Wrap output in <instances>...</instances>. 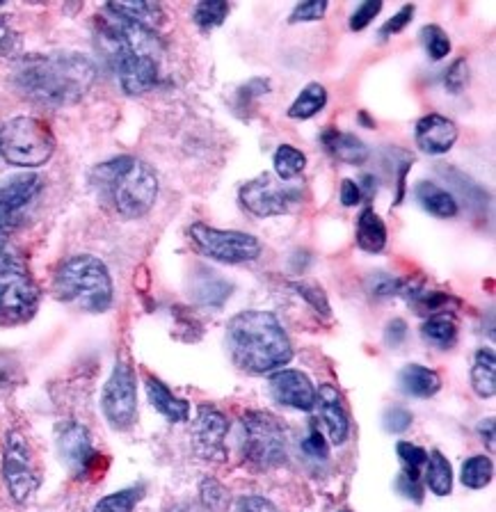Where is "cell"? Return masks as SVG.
Returning <instances> with one entry per match:
<instances>
[{
  "instance_id": "cell-1",
  "label": "cell",
  "mask_w": 496,
  "mask_h": 512,
  "mask_svg": "<svg viewBox=\"0 0 496 512\" xmlns=\"http://www.w3.org/2000/svg\"><path fill=\"white\" fill-rule=\"evenodd\" d=\"M99 48L126 94L154 90L160 76L163 44L154 30L124 19L108 7L99 16Z\"/></svg>"
},
{
  "instance_id": "cell-2",
  "label": "cell",
  "mask_w": 496,
  "mask_h": 512,
  "mask_svg": "<svg viewBox=\"0 0 496 512\" xmlns=\"http://www.w3.org/2000/svg\"><path fill=\"white\" fill-rule=\"evenodd\" d=\"M94 62L83 53L26 55L16 62L12 85L21 96L46 108L74 106L90 92Z\"/></svg>"
},
{
  "instance_id": "cell-3",
  "label": "cell",
  "mask_w": 496,
  "mask_h": 512,
  "mask_svg": "<svg viewBox=\"0 0 496 512\" xmlns=\"http://www.w3.org/2000/svg\"><path fill=\"white\" fill-rule=\"evenodd\" d=\"M227 346L234 362L252 375L279 371L293 357L288 334L268 311H240L231 318L227 325Z\"/></svg>"
},
{
  "instance_id": "cell-4",
  "label": "cell",
  "mask_w": 496,
  "mask_h": 512,
  "mask_svg": "<svg viewBox=\"0 0 496 512\" xmlns=\"http://www.w3.org/2000/svg\"><path fill=\"white\" fill-rule=\"evenodd\" d=\"M90 181L101 202L110 204L126 220L142 218L156 204L158 176L140 158L119 156L96 165Z\"/></svg>"
},
{
  "instance_id": "cell-5",
  "label": "cell",
  "mask_w": 496,
  "mask_h": 512,
  "mask_svg": "<svg viewBox=\"0 0 496 512\" xmlns=\"http://www.w3.org/2000/svg\"><path fill=\"white\" fill-rule=\"evenodd\" d=\"M55 295L80 311L103 314L110 309L115 288L106 263L90 254L71 256L55 272Z\"/></svg>"
},
{
  "instance_id": "cell-6",
  "label": "cell",
  "mask_w": 496,
  "mask_h": 512,
  "mask_svg": "<svg viewBox=\"0 0 496 512\" xmlns=\"http://www.w3.org/2000/svg\"><path fill=\"white\" fill-rule=\"evenodd\" d=\"M55 151V135L37 117H14L0 126V156L14 167H42Z\"/></svg>"
},
{
  "instance_id": "cell-7",
  "label": "cell",
  "mask_w": 496,
  "mask_h": 512,
  "mask_svg": "<svg viewBox=\"0 0 496 512\" xmlns=\"http://www.w3.org/2000/svg\"><path fill=\"white\" fill-rule=\"evenodd\" d=\"M39 288L7 238L0 236V316L26 320L35 314Z\"/></svg>"
},
{
  "instance_id": "cell-8",
  "label": "cell",
  "mask_w": 496,
  "mask_h": 512,
  "mask_svg": "<svg viewBox=\"0 0 496 512\" xmlns=\"http://www.w3.org/2000/svg\"><path fill=\"white\" fill-rule=\"evenodd\" d=\"M240 451L259 467H279L288 458L284 426L268 412H247L240 423Z\"/></svg>"
},
{
  "instance_id": "cell-9",
  "label": "cell",
  "mask_w": 496,
  "mask_h": 512,
  "mask_svg": "<svg viewBox=\"0 0 496 512\" xmlns=\"http://www.w3.org/2000/svg\"><path fill=\"white\" fill-rule=\"evenodd\" d=\"M190 236L199 250L213 261L222 263H250L261 256V243L243 231H224L197 222L190 227Z\"/></svg>"
},
{
  "instance_id": "cell-10",
  "label": "cell",
  "mask_w": 496,
  "mask_h": 512,
  "mask_svg": "<svg viewBox=\"0 0 496 512\" xmlns=\"http://www.w3.org/2000/svg\"><path fill=\"white\" fill-rule=\"evenodd\" d=\"M101 407L115 430L133 426L135 414H138V387H135L133 368L126 362H117L112 368L106 387H103Z\"/></svg>"
},
{
  "instance_id": "cell-11",
  "label": "cell",
  "mask_w": 496,
  "mask_h": 512,
  "mask_svg": "<svg viewBox=\"0 0 496 512\" xmlns=\"http://www.w3.org/2000/svg\"><path fill=\"white\" fill-rule=\"evenodd\" d=\"M300 190L286 181H275L270 174H261L240 188V204L256 218H275L291 211L300 202Z\"/></svg>"
},
{
  "instance_id": "cell-12",
  "label": "cell",
  "mask_w": 496,
  "mask_h": 512,
  "mask_svg": "<svg viewBox=\"0 0 496 512\" xmlns=\"http://www.w3.org/2000/svg\"><path fill=\"white\" fill-rule=\"evenodd\" d=\"M3 478L16 503H26L39 487V474L32 462V453L21 432H10L5 442Z\"/></svg>"
},
{
  "instance_id": "cell-13",
  "label": "cell",
  "mask_w": 496,
  "mask_h": 512,
  "mask_svg": "<svg viewBox=\"0 0 496 512\" xmlns=\"http://www.w3.org/2000/svg\"><path fill=\"white\" fill-rule=\"evenodd\" d=\"M58 453L74 478L90 476L96 460L101 458L92 444L90 432L76 421H67L58 428Z\"/></svg>"
},
{
  "instance_id": "cell-14",
  "label": "cell",
  "mask_w": 496,
  "mask_h": 512,
  "mask_svg": "<svg viewBox=\"0 0 496 512\" xmlns=\"http://www.w3.org/2000/svg\"><path fill=\"white\" fill-rule=\"evenodd\" d=\"M227 432H229V421L218 407L213 405L199 407L195 428H192V442H195V451L202 455L204 460L222 462L227 458V448H224Z\"/></svg>"
},
{
  "instance_id": "cell-15",
  "label": "cell",
  "mask_w": 496,
  "mask_h": 512,
  "mask_svg": "<svg viewBox=\"0 0 496 512\" xmlns=\"http://www.w3.org/2000/svg\"><path fill=\"white\" fill-rule=\"evenodd\" d=\"M270 396L291 410L309 412L316 407V389L302 371L282 368L270 378Z\"/></svg>"
},
{
  "instance_id": "cell-16",
  "label": "cell",
  "mask_w": 496,
  "mask_h": 512,
  "mask_svg": "<svg viewBox=\"0 0 496 512\" xmlns=\"http://www.w3.org/2000/svg\"><path fill=\"white\" fill-rule=\"evenodd\" d=\"M414 140L423 154L442 156L446 151H451L453 144L458 142V126H455L453 119L430 112V115L421 117L416 122Z\"/></svg>"
},
{
  "instance_id": "cell-17",
  "label": "cell",
  "mask_w": 496,
  "mask_h": 512,
  "mask_svg": "<svg viewBox=\"0 0 496 512\" xmlns=\"http://www.w3.org/2000/svg\"><path fill=\"white\" fill-rule=\"evenodd\" d=\"M316 407H318V416L323 419L327 435H330L332 444L341 446L348 439L350 432V419L346 407H343V398L339 394V389L332 387V384H320V389L316 391Z\"/></svg>"
},
{
  "instance_id": "cell-18",
  "label": "cell",
  "mask_w": 496,
  "mask_h": 512,
  "mask_svg": "<svg viewBox=\"0 0 496 512\" xmlns=\"http://www.w3.org/2000/svg\"><path fill=\"white\" fill-rule=\"evenodd\" d=\"M39 190H42V179L37 174L12 176L0 183V206L16 215L39 195Z\"/></svg>"
},
{
  "instance_id": "cell-19",
  "label": "cell",
  "mask_w": 496,
  "mask_h": 512,
  "mask_svg": "<svg viewBox=\"0 0 496 512\" xmlns=\"http://www.w3.org/2000/svg\"><path fill=\"white\" fill-rule=\"evenodd\" d=\"M414 195H416V202L421 204L423 211L435 215V218L451 220L460 211L458 199L453 197V192H448L446 188L437 186V183L421 181L419 186H416Z\"/></svg>"
},
{
  "instance_id": "cell-20",
  "label": "cell",
  "mask_w": 496,
  "mask_h": 512,
  "mask_svg": "<svg viewBox=\"0 0 496 512\" xmlns=\"http://www.w3.org/2000/svg\"><path fill=\"white\" fill-rule=\"evenodd\" d=\"M398 384L407 396L430 398L442 389V378H439L437 371H432L428 366L410 364L398 373Z\"/></svg>"
},
{
  "instance_id": "cell-21",
  "label": "cell",
  "mask_w": 496,
  "mask_h": 512,
  "mask_svg": "<svg viewBox=\"0 0 496 512\" xmlns=\"http://www.w3.org/2000/svg\"><path fill=\"white\" fill-rule=\"evenodd\" d=\"M323 142L330 154L348 165H364L368 160V147L352 133H341L336 128H327Z\"/></svg>"
},
{
  "instance_id": "cell-22",
  "label": "cell",
  "mask_w": 496,
  "mask_h": 512,
  "mask_svg": "<svg viewBox=\"0 0 496 512\" xmlns=\"http://www.w3.org/2000/svg\"><path fill=\"white\" fill-rule=\"evenodd\" d=\"M147 396L154 410L165 416L172 423H183L190 419V405L188 400L176 398L163 382L156 378H147Z\"/></svg>"
},
{
  "instance_id": "cell-23",
  "label": "cell",
  "mask_w": 496,
  "mask_h": 512,
  "mask_svg": "<svg viewBox=\"0 0 496 512\" xmlns=\"http://www.w3.org/2000/svg\"><path fill=\"white\" fill-rule=\"evenodd\" d=\"M357 245L368 254H378L387 245V227L373 208H364L357 220Z\"/></svg>"
},
{
  "instance_id": "cell-24",
  "label": "cell",
  "mask_w": 496,
  "mask_h": 512,
  "mask_svg": "<svg viewBox=\"0 0 496 512\" xmlns=\"http://www.w3.org/2000/svg\"><path fill=\"white\" fill-rule=\"evenodd\" d=\"M106 7L110 12L124 16V19L138 23V26L149 28L154 32H156L160 23L165 21L163 7L156 5V3H110Z\"/></svg>"
},
{
  "instance_id": "cell-25",
  "label": "cell",
  "mask_w": 496,
  "mask_h": 512,
  "mask_svg": "<svg viewBox=\"0 0 496 512\" xmlns=\"http://www.w3.org/2000/svg\"><path fill=\"white\" fill-rule=\"evenodd\" d=\"M471 387L480 398L496 394V359L492 350H478L471 368Z\"/></svg>"
},
{
  "instance_id": "cell-26",
  "label": "cell",
  "mask_w": 496,
  "mask_h": 512,
  "mask_svg": "<svg viewBox=\"0 0 496 512\" xmlns=\"http://www.w3.org/2000/svg\"><path fill=\"white\" fill-rule=\"evenodd\" d=\"M426 483L432 494L448 496L453 490V469L448 458L439 451H432L426 460Z\"/></svg>"
},
{
  "instance_id": "cell-27",
  "label": "cell",
  "mask_w": 496,
  "mask_h": 512,
  "mask_svg": "<svg viewBox=\"0 0 496 512\" xmlns=\"http://www.w3.org/2000/svg\"><path fill=\"white\" fill-rule=\"evenodd\" d=\"M325 103H327L325 87L320 83H309L298 94V99L291 103V108H288V117H291V119H311L325 108Z\"/></svg>"
},
{
  "instance_id": "cell-28",
  "label": "cell",
  "mask_w": 496,
  "mask_h": 512,
  "mask_svg": "<svg viewBox=\"0 0 496 512\" xmlns=\"http://www.w3.org/2000/svg\"><path fill=\"white\" fill-rule=\"evenodd\" d=\"M272 165H275V172L279 181H293L304 172L307 167V156L302 154L300 149H295L293 144H282L272 156Z\"/></svg>"
},
{
  "instance_id": "cell-29",
  "label": "cell",
  "mask_w": 496,
  "mask_h": 512,
  "mask_svg": "<svg viewBox=\"0 0 496 512\" xmlns=\"http://www.w3.org/2000/svg\"><path fill=\"white\" fill-rule=\"evenodd\" d=\"M494 464L487 455H474L462 464V483L469 490H483L492 483Z\"/></svg>"
},
{
  "instance_id": "cell-30",
  "label": "cell",
  "mask_w": 496,
  "mask_h": 512,
  "mask_svg": "<svg viewBox=\"0 0 496 512\" xmlns=\"http://www.w3.org/2000/svg\"><path fill=\"white\" fill-rule=\"evenodd\" d=\"M423 336H426V341H430L432 346L451 348L455 343V336H458V327H455L453 318L437 314L423 323Z\"/></svg>"
},
{
  "instance_id": "cell-31",
  "label": "cell",
  "mask_w": 496,
  "mask_h": 512,
  "mask_svg": "<svg viewBox=\"0 0 496 512\" xmlns=\"http://www.w3.org/2000/svg\"><path fill=\"white\" fill-rule=\"evenodd\" d=\"M229 14V5L222 3V0H204V3H199L195 7V12H192V19L202 30H213L218 28L224 23Z\"/></svg>"
},
{
  "instance_id": "cell-32",
  "label": "cell",
  "mask_w": 496,
  "mask_h": 512,
  "mask_svg": "<svg viewBox=\"0 0 496 512\" xmlns=\"http://www.w3.org/2000/svg\"><path fill=\"white\" fill-rule=\"evenodd\" d=\"M140 499H142V487H128V490L103 496L92 512H133V508L138 506Z\"/></svg>"
},
{
  "instance_id": "cell-33",
  "label": "cell",
  "mask_w": 496,
  "mask_h": 512,
  "mask_svg": "<svg viewBox=\"0 0 496 512\" xmlns=\"http://www.w3.org/2000/svg\"><path fill=\"white\" fill-rule=\"evenodd\" d=\"M421 42L426 46L428 58L444 60L451 53V39L439 26H426L421 30Z\"/></svg>"
},
{
  "instance_id": "cell-34",
  "label": "cell",
  "mask_w": 496,
  "mask_h": 512,
  "mask_svg": "<svg viewBox=\"0 0 496 512\" xmlns=\"http://www.w3.org/2000/svg\"><path fill=\"white\" fill-rule=\"evenodd\" d=\"M231 295V286L220 279L215 272H204V286L199 288L197 298L204 304H213V307H220V304Z\"/></svg>"
},
{
  "instance_id": "cell-35",
  "label": "cell",
  "mask_w": 496,
  "mask_h": 512,
  "mask_svg": "<svg viewBox=\"0 0 496 512\" xmlns=\"http://www.w3.org/2000/svg\"><path fill=\"white\" fill-rule=\"evenodd\" d=\"M398 451V458L403 462V474L412 476V478H419V471L421 467H426V460H428V453L423 451L421 446H414L410 442H400L396 446Z\"/></svg>"
},
{
  "instance_id": "cell-36",
  "label": "cell",
  "mask_w": 496,
  "mask_h": 512,
  "mask_svg": "<svg viewBox=\"0 0 496 512\" xmlns=\"http://www.w3.org/2000/svg\"><path fill=\"white\" fill-rule=\"evenodd\" d=\"M21 53H23L21 35L10 26V23L0 21V58L19 62L23 58Z\"/></svg>"
},
{
  "instance_id": "cell-37",
  "label": "cell",
  "mask_w": 496,
  "mask_h": 512,
  "mask_svg": "<svg viewBox=\"0 0 496 512\" xmlns=\"http://www.w3.org/2000/svg\"><path fill=\"white\" fill-rule=\"evenodd\" d=\"M202 501L204 506L211 510V512H218L224 510L229 506V494L224 487L218 483V480L213 478H206L202 483Z\"/></svg>"
},
{
  "instance_id": "cell-38",
  "label": "cell",
  "mask_w": 496,
  "mask_h": 512,
  "mask_svg": "<svg viewBox=\"0 0 496 512\" xmlns=\"http://www.w3.org/2000/svg\"><path fill=\"white\" fill-rule=\"evenodd\" d=\"M412 412L405 410V407L394 405V407H387L382 414V426L391 435H400V432H405L407 428L412 426Z\"/></svg>"
},
{
  "instance_id": "cell-39",
  "label": "cell",
  "mask_w": 496,
  "mask_h": 512,
  "mask_svg": "<svg viewBox=\"0 0 496 512\" xmlns=\"http://www.w3.org/2000/svg\"><path fill=\"white\" fill-rule=\"evenodd\" d=\"M327 12V3L325 0H309V3H300L295 5V10L291 12V23H311V21H320Z\"/></svg>"
},
{
  "instance_id": "cell-40",
  "label": "cell",
  "mask_w": 496,
  "mask_h": 512,
  "mask_svg": "<svg viewBox=\"0 0 496 512\" xmlns=\"http://www.w3.org/2000/svg\"><path fill=\"white\" fill-rule=\"evenodd\" d=\"M380 10H382L380 0H366V3L357 5V10L350 16V30L357 32V30H364L366 26H371V21L380 14Z\"/></svg>"
},
{
  "instance_id": "cell-41",
  "label": "cell",
  "mask_w": 496,
  "mask_h": 512,
  "mask_svg": "<svg viewBox=\"0 0 496 512\" xmlns=\"http://www.w3.org/2000/svg\"><path fill=\"white\" fill-rule=\"evenodd\" d=\"M414 12H416V7H414V5H405V7H400V12L391 16V19H389L387 23H384V26L380 28V37H382V39H387V37H391V35H398V32H403V30L407 28V23L412 21Z\"/></svg>"
},
{
  "instance_id": "cell-42",
  "label": "cell",
  "mask_w": 496,
  "mask_h": 512,
  "mask_svg": "<svg viewBox=\"0 0 496 512\" xmlns=\"http://www.w3.org/2000/svg\"><path fill=\"white\" fill-rule=\"evenodd\" d=\"M302 451L309 455L311 460H327V455H330V448H327L325 437L320 435V430L311 428L309 437L302 442Z\"/></svg>"
},
{
  "instance_id": "cell-43",
  "label": "cell",
  "mask_w": 496,
  "mask_h": 512,
  "mask_svg": "<svg viewBox=\"0 0 496 512\" xmlns=\"http://www.w3.org/2000/svg\"><path fill=\"white\" fill-rule=\"evenodd\" d=\"M464 85H467V62L455 60L451 64V69L446 71V87L453 94H460Z\"/></svg>"
},
{
  "instance_id": "cell-44",
  "label": "cell",
  "mask_w": 496,
  "mask_h": 512,
  "mask_svg": "<svg viewBox=\"0 0 496 512\" xmlns=\"http://www.w3.org/2000/svg\"><path fill=\"white\" fill-rule=\"evenodd\" d=\"M238 512H279L268 499L263 496H245L238 503Z\"/></svg>"
},
{
  "instance_id": "cell-45",
  "label": "cell",
  "mask_w": 496,
  "mask_h": 512,
  "mask_svg": "<svg viewBox=\"0 0 496 512\" xmlns=\"http://www.w3.org/2000/svg\"><path fill=\"white\" fill-rule=\"evenodd\" d=\"M341 202L343 206H357L362 202V188H359L355 181L346 179L341 183Z\"/></svg>"
},
{
  "instance_id": "cell-46",
  "label": "cell",
  "mask_w": 496,
  "mask_h": 512,
  "mask_svg": "<svg viewBox=\"0 0 496 512\" xmlns=\"http://www.w3.org/2000/svg\"><path fill=\"white\" fill-rule=\"evenodd\" d=\"M398 490L403 492L407 499H414V501H421V487H419V478H412L407 474H400L398 478Z\"/></svg>"
},
{
  "instance_id": "cell-47",
  "label": "cell",
  "mask_w": 496,
  "mask_h": 512,
  "mask_svg": "<svg viewBox=\"0 0 496 512\" xmlns=\"http://www.w3.org/2000/svg\"><path fill=\"white\" fill-rule=\"evenodd\" d=\"M407 336V325H405V320H400V318H396L394 323H389V327H387V343L389 346H400V343H403V339Z\"/></svg>"
},
{
  "instance_id": "cell-48",
  "label": "cell",
  "mask_w": 496,
  "mask_h": 512,
  "mask_svg": "<svg viewBox=\"0 0 496 512\" xmlns=\"http://www.w3.org/2000/svg\"><path fill=\"white\" fill-rule=\"evenodd\" d=\"M295 288H298L300 295H304V298L314 302L318 309H320V304H323V309H327L325 298H323V291H318V288H309V286H304V284H298V286H295Z\"/></svg>"
},
{
  "instance_id": "cell-49",
  "label": "cell",
  "mask_w": 496,
  "mask_h": 512,
  "mask_svg": "<svg viewBox=\"0 0 496 512\" xmlns=\"http://www.w3.org/2000/svg\"><path fill=\"white\" fill-rule=\"evenodd\" d=\"M478 435L483 439V444L490 446V451H494V419H485L478 426Z\"/></svg>"
},
{
  "instance_id": "cell-50",
  "label": "cell",
  "mask_w": 496,
  "mask_h": 512,
  "mask_svg": "<svg viewBox=\"0 0 496 512\" xmlns=\"http://www.w3.org/2000/svg\"><path fill=\"white\" fill-rule=\"evenodd\" d=\"M16 222H19V220H16V215L7 211V208L0 206V234H3V231H7V229L16 227Z\"/></svg>"
},
{
  "instance_id": "cell-51",
  "label": "cell",
  "mask_w": 496,
  "mask_h": 512,
  "mask_svg": "<svg viewBox=\"0 0 496 512\" xmlns=\"http://www.w3.org/2000/svg\"><path fill=\"white\" fill-rule=\"evenodd\" d=\"M176 512H202V510H195V508H183V510H176Z\"/></svg>"
},
{
  "instance_id": "cell-52",
  "label": "cell",
  "mask_w": 496,
  "mask_h": 512,
  "mask_svg": "<svg viewBox=\"0 0 496 512\" xmlns=\"http://www.w3.org/2000/svg\"><path fill=\"white\" fill-rule=\"evenodd\" d=\"M343 512H348V510H343Z\"/></svg>"
},
{
  "instance_id": "cell-53",
  "label": "cell",
  "mask_w": 496,
  "mask_h": 512,
  "mask_svg": "<svg viewBox=\"0 0 496 512\" xmlns=\"http://www.w3.org/2000/svg\"><path fill=\"white\" fill-rule=\"evenodd\" d=\"M0 380H3V378H0Z\"/></svg>"
}]
</instances>
